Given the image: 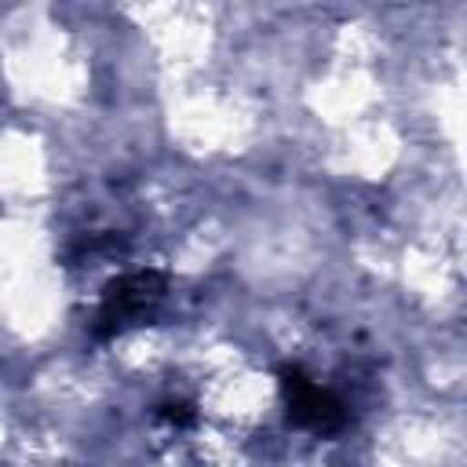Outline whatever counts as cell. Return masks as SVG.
<instances>
[{"mask_svg": "<svg viewBox=\"0 0 467 467\" xmlns=\"http://www.w3.org/2000/svg\"><path fill=\"white\" fill-rule=\"evenodd\" d=\"M161 296H164V277L157 270H139V274L117 277L102 296V306L95 317V336H117L128 325H139L157 306Z\"/></svg>", "mask_w": 467, "mask_h": 467, "instance_id": "obj_1", "label": "cell"}, {"mask_svg": "<svg viewBox=\"0 0 467 467\" xmlns=\"http://www.w3.org/2000/svg\"><path fill=\"white\" fill-rule=\"evenodd\" d=\"M281 398H285L288 420L314 434H336L350 420L347 405L299 368H281Z\"/></svg>", "mask_w": 467, "mask_h": 467, "instance_id": "obj_2", "label": "cell"}, {"mask_svg": "<svg viewBox=\"0 0 467 467\" xmlns=\"http://www.w3.org/2000/svg\"><path fill=\"white\" fill-rule=\"evenodd\" d=\"M157 416H161V420H168V423H175V427L193 423V409H190V405H164Z\"/></svg>", "mask_w": 467, "mask_h": 467, "instance_id": "obj_3", "label": "cell"}]
</instances>
